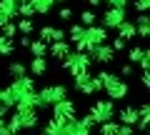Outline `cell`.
<instances>
[{
    "label": "cell",
    "instance_id": "cell-28",
    "mask_svg": "<svg viewBox=\"0 0 150 135\" xmlns=\"http://www.w3.org/2000/svg\"><path fill=\"white\" fill-rule=\"evenodd\" d=\"M0 35H3V38H8V40H13L18 35V28H15V23H10L8 20L5 25H0Z\"/></svg>",
    "mask_w": 150,
    "mask_h": 135
},
{
    "label": "cell",
    "instance_id": "cell-27",
    "mask_svg": "<svg viewBox=\"0 0 150 135\" xmlns=\"http://www.w3.org/2000/svg\"><path fill=\"white\" fill-rule=\"evenodd\" d=\"M43 135H60V120L50 118L48 123L43 125Z\"/></svg>",
    "mask_w": 150,
    "mask_h": 135
},
{
    "label": "cell",
    "instance_id": "cell-41",
    "mask_svg": "<svg viewBox=\"0 0 150 135\" xmlns=\"http://www.w3.org/2000/svg\"><path fill=\"white\" fill-rule=\"evenodd\" d=\"M85 3H88V5H90V8H95V5H100V0H85Z\"/></svg>",
    "mask_w": 150,
    "mask_h": 135
},
{
    "label": "cell",
    "instance_id": "cell-1",
    "mask_svg": "<svg viewBox=\"0 0 150 135\" xmlns=\"http://www.w3.org/2000/svg\"><path fill=\"white\" fill-rule=\"evenodd\" d=\"M95 78L100 80L103 90L108 93V100L115 103V100H123V98L128 95V83H125L120 75H115V73H110V70H100Z\"/></svg>",
    "mask_w": 150,
    "mask_h": 135
},
{
    "label": "cell",
    "instance_id": "cell-23",
    "mask_svg": "<svg viewBox=\"0 0 150 135\" xmlns=\"http://www.w3.org/2000/svg\"><path fill=\"white\" fill-rule=\"evenodd\" d=\"M28 50L33 53V58H45V55H48V45H45L43 40H30Z\"/></svg>",
    "mask_w": 150,
    "mask_h": 135
},
{
    "label": "cell",
    "instance_id": "cell-31",
    "mask_svg": "<svg viewBox=\"0 0 150 135\" xmlns=\"http://www.w3.org/2000/svg\"><path fill=\"white\" fill-rule=\"evenodd\" d=\"M18 18H28V20H33V18H35V10H33L30 3H23V5L18 8Z\"/></svg>",
    "mask_w": 150,
    "mask_h": 135
},
{
    "label": "cell",
    "instance_id": "cell-43",
    "mask_svg": "<svg viewBox=\"0 0 150 135\" xmlns=\"http://www.w3.org/2000/svg\"><path fill=\"white\" fill-rule=\"evenodd\" d=\"M0 105H3V88H0Z\"/></svg>",
    "mask_w": 150,
    "mask_h": 135
},
{
    "label": "cell",
    "instance_id": "cell-37",
    "mask_svg": "<svg viewBox=\"0 0 150 135\" xmlns=\"http://www.w3.org/2000/svg\"><path fill=\"white\" fill-rule=\"evenodd\" d=\"M128 3H130V0H112L110 8H128Z\"/></svg>",
    "mask_w": 150,
    "mask_h": 135
},
{
    "label": "cell",
    "instance_id": "cell-16",
    "mask_svg": "<svg viewBox=\"0 0 150 135\" xmlns=\"http://www.w3.org/2000/svg\"><path fill=\"white\" fill-rule=\"evenodd\" d=\"M25 68H28V75L30 78H40V75L48 73V60L45 58H33L30 63H25Z\"/></svg>",
    "mask_w": 150,
    "mask_h": 135
},
{
    "label": "cell",
    "instance_id": "cell-20",
    "mask_svg": "<svg viewBox=\"0 0 150 135\" xmlns=\"http://www.w3.org/2000/svg\"><path fill=\"white\" fill-rule=\"evenodd\" d=\"M118 38H123L125 43H128V40H133V38H138V33H135V25L130 20H125L123 25L118 28Z\"/></svg>",
    "mask_w": 150,
    "mask_h": 135
},
{
    "label": "cell",
    "instance_id": "cell-42",
    "mask_svg": "<svg viewBox=\"0 0 150 135\" xmlns=\"http://www.w3.org/2000/svg\"><path fill=\"white\" fill-rule=\"evenodd\" d=\"M5 23H8V18L3 15V13H0V25H5ZM10 23H13V20H10Z\"/></svg>",
    "mask_w": 150,
    "mask_h": 135
},
{
    "label": "cell",
    "instance_id": "cell-8",
    "mask_svg": "<svg viewBox=\"0 0 150 135\" xmlns=\"http://www.w3.org/2000/svg\"><path fill=\"white\" fill-rule=\"evenodd\" d=\"M73 88H75L78 93H83V95H98V93L103 90L100 80H98L95 75H90V73H85V75H80V78H75Z\"/></svg>",
    "mask_w": 150,
    "mask_h": 135
},
{
    "label": "cell",
    "instance_id": "cell-3",
    "mask_svg": "<svg viewBox=\"0 0 150 135\" xmlns=\"http://www.w3.org/2000/svg\"><path fill=\"white\" fill-rule=\"evenodd\" d=\"M90 58H88V53H78V50H70L68 58L63 60V68L70 73L73 78H80L85 75V73H90Z\"/></svg>",
    "mask_w": 150,
    "mask_h": 135
},
{
    "label": "cell",
    "instance_id": "cell-36",
    "mask_svg": "<svg viewBox=\"0 0 150 135\" xmlns=\"http://www.w3.org/2000/svg\"><path fill=\"white\" fill-rule=\"evenodd\" d=\"M140 85H143L145 90H148V88H150V73H148V70H145L143 75H140Z\"/></svg>",
    "mask_w": 150,
    "mask_h": 135
},
{
    "label": "cell",
    "instance_id": "cell-13",
    "mask_svg": "<svg viewBox=\"0 0 150 135\" xmlns=\"http://www.w3.org/2000/svg\"><path fill=\"white\" fill-rule=\"evenodd\" d=\"M15 110H40V100H38V90H30L15 103Z\"/></svg>",
    "mask_w": 150,
    "mask_h": 135
},
{
    "label": "cell",
    "instance_id": "cell-24",
    "mask_svg": "<svg viewBox=\"0 0 150 135\" xmlns=\"http://www.w3.org/2000/svg\"><path fill=\"white\" fill-rule=\"evenodd\" d=\"M15 28H18V33H23V35H28V38H30V33L35 30V20H28V18H18Z\"/></svg>",
    "mask_w": 150,
    "mask_h": 135
},
{
    "label": "cell",
    "instance_id": "cell-21",
    "mask_svg": "<svg viewBox=\"0 0 150 135\" xmlns=\"http://www.w3.org/2000/svg\"><path fill=\"white\" fill-rule=\"evenodd\" d=\"M8 73H10V78H13V80H18V78L28 75L25 60H15V63H10V65H8Z\"/></svg>",
    "mask_w": 150,
    "mask_h": 135
},
{
    "label": "cell",
    "instance_id": "cell-18",
    "mask_svg": "<svg viewBox=\"0 0 150 135\" xmlns=\"http://www.w3.org/2000/svg\"><path fill=\"white\" fill-rule=\"evenodd\" d=\"M18 8H20L18 0H0V13H3L8 20H18Z\"/></svg>",
    "mask_w": 150,
    "mask_h": 135
},
{
    "label": "cell",
    "instance_id": "cell-14",
    "mask_svg": "<svg viewBox=\"0 0 150 135\" xmlns=\"http://www.w3.org/2000/svg\"><path fill=\"white\" fill-rule=\"evenodd\" d=\"M115 113H118L120 125H130V128H135V123H138V110H135V105H125V108L115 110Z\"/></svg>",
    "mask_w": 150,
    "mask_h": 135
},
{
    "label": "cell",
    "instance_id": "cell-25",
    "mask_svg": "<svg viewBox=\"0 0 150 135\" xmlns=\"http://www.w3.org/2000/svg\"><path fill=\"white\" fill-rule=\"evenodd\" d=\"M60 135H78V118L60 123Z\"/></svg>",
    "mask_w": 150,
    "mask_h": 135
},
{
    "label": "cell",
    "instance_id": "cell-46",
    "mask_svg": "<svg viewBox=\"0 0 150 135\" xmlns=\"http://www.w3.org/2000/svg\"><path fill=\"white\" fill-rule=\"evenodd\" d=\"M133 135H138V133H133Z\"/></svg>",
    "mask_w": 150,
    "mask_h": 135
},
{
    "label": "cell",
    "instance_id": "cell-19",
    "mask_svg": "<svg viewBox=\"0 0 150 135\" xmlns=\"http://www.w3.org/2000/svg\"><path fill=\"white\" fill-rule=\"evenodd\" d=\"M58 3V0H30L33 10H35V15H48L50 10H53V5Z\"/></svg>",
    "mask_w": 150,
    "mask_h": 135
},
{
    "label": "cell",
    "instance_id": "cell-9",
    "mask_svg": "<svg viewBox=\"0 0 150 135\" xmlns=\"http://www.w3.org/2000/svg\"><path fill=\"white\" fill-rule=\"evenodd\" d=\"M50 113H53L55 120L65 123V120H73L75 115H78V105H75L70 98H65V100H60V103H55L53 108H50Z\"/></svg>",
    "mask_w": 150,
    "mask_h": 135
},
{
    "label": "cell",
    "instance_id": "cell-6",
    "mask_svg": "<svg viewBox=\"0 0 150 135\" xmlns=\"http://www.w3.org/2000/svg\"><path fill=\"white\" fill-rule=\"evenodd\" d=\"M125 20H128L125 8H108V10L103 13V18H100V25L105 28V30H118Z\"/></svg>",
    "mask_w": 150,
    "mask_h": 135
},
{
    "label": "cell",
    "instance_id": "cell-4",
    "mask_svg": "<svg viewBox=\"0 0 150 135\" xmlns=\"http://www.w3.org/2000/svg\"><path fill=\"white\" fill-rule=\"evenodd\" d=\"M88 115L95 120V125H103V123H108V120L115 118V103L108 100V98H98L95 103H90Z\"/></svg>",
    "mask_w": 150,
    "mask_h": 135
},
{
    "label": "cell",
    "instance_id": "cell-32",
    "mask_svg": "<svg viewBox=\"0 0 150 135\" xmlns=\"http://www.w3.org/2000/svg\"><path fill=\"white\" fill-rule=\"evenodd\" d=\"M133 73H135V65L133 63H123V65H120V78H123V80H125V78H130Z\"/></svg>",
    "mask_w": 150,
    "mask_h": 135
},
{
    "label": "cell",
    "instance_id": "cell-29",
    "mask_svg": "<svg viewBox=\"0 0 150 135\" xmlns=\"http://www.w3.org/2000/svg\"><path fill=\"white\" fill-rule=\"evenodd\" d=\"M95 23H98V15L93 10H83L80 13V25L83 28H90V25H95Z\"/></svg>",
    "mask_w": 150,
    "mask_h": 135
},
{
    "label": "cell",
    "instance_id": "cell-17",
    "mask_svg": "<svg viewBox=\"0 0 150 135\" xmlns=\"http://www.w3.org/2000/svg\"><path fill=\"white\" fill-rule=\"evenodd\" d=\"M135 33H138V38H148L150 35V18H148V13H140L138 18H135Z\"/></svg>",
    "mask_w": 150,
    "mask_h": 135
},
{
    "label": "cell",
    "instance_id": "cell-15",
    "mask_svg": "<svg viewBox=\"0 0 150 135\" xmlns=\"http://www.w3.org/2000/svg\"><path fill=\"white\" fill-rule=\"evenodd\" d=\"M70 43L68 40H60V43H50L48 45V53H50V58H55V60H60V63H63L65 58H68V53H70Z\"/></svg>",
    "mask_w": 150,
    "mask_h": 135
},
{
    "label": "cell",
    "instance_id": "cell-2",
    "mask_svg": "<svg viewBox=\"0 0 150 135\" xmlns=\"http://www.w3.org/2000/svg\"><path fill=\"white\" fill-rule=\"evenodd\" d=\"M40 118L38 110H15L10 115V120H5V125L10 128V133H20V130H35Z\"/></svg>",
    "mask_w": 150,
    "mask_h": 135
},
{
    "label": "cell",
    "instance_id": "cell-44",
    "mask_svg": "<svg viewBox=\"0 0 150 135\" xmlns=\"http://www.w3.org/2000/svg\"><path fill=\"white\" fill-rule=\"evenodd\" d=\"M18 3H20V5H23V3H30V0H18Z\"/></svg>",
    "mask_w": 150,
    "mask_h": 135
},
{
    "label": "cell",
    "instance_id": "cell-26",
    "mask_svg": "<svg viewBox=\"0 0 150 135\" xmlns=\"http://www.w3.org/2000/svg\"><path fill=\"white\" fill-rule=\"evenodd\" d=\"M118 128H120V123L108 120V123H103L100 128H98V135H118Z\"/></svg>",
    "mask_w": 150,
    "mask_h": 135
},
{
    "label": "cell",
    "instance_id": "cell-33",
    "mask_svg": "<svg viewBox=\"0 0 150 135\" xmlns=\"http://www.w3.org/2000/svg\"><path fill=\"white\" fill-rule=\"evenodd\" d=\"M125 45H128V43H125L123 38H115V40H112V45H110V48H112V53H123V50H125Z\"/></svg>",
    "mask_w": 150,
    "mask_h": 135
},
{
    "label": "cell",
    "instance_id": "cell-5",
    "mask_svg": "<svg viewBox=\"0 0 150 135\" xmlns=\"http://www.w3.org/2000/svg\"><path fill=\"white\" fill-rule=\"evenodd\" d=\"M68 98V88L65 85H45L43 90H38V100H40V110H50L55 103Z\"/></svg>",
    "mask_w": 150,
    "mask_h": 135
},
{
    "label": "cell",
    "instance_id": "cell-45",
    "mask_svg": "<svg viewBox=\"0 0 150 135\" xmlns=\"http://www.w3.org/2000/svg\"><path fill=\"white\" fill-rule=\"evenodd\" d=\"M13 135H20V133H13Z\"/></svg>",
    "mask_w": 150,
    "mask_h": 135
},
{
    "label": "cell",
    "instance_id": "cell-11",
    "mask_svg": "<svg viewBox=\"0 0 150 135\" xmlns=\"http://www.w3.org/2000/svg\"><path fill=\"white\" fill-rule=\"evenodd\" d=\"M128 63H138L140 65V70H148L150 68V50L148 48H143V45H135V48H130V53H128Z\"/></svg>",
    "mask_w": 150,
    "mask_h": 135
},
{
    "label": "cell",
    "instance_id": "cell-40",
    "mask_svg": "<svg viewBox=\"0 0 150 135\" xmlns=\"http://www.w3.org/2000/svg\"><path fill=\"white\" fill-rule=\"evenodd\" d=\"M0 135H13V133H10V128H8V125H5V123L0 125Z\"/></svg>",
    "mask_w": 150,
    "mask_h": 135
},
{
    "label": "cell",
    "instance_id": "cell-7",
    "mask_svg": "<svg viewBox=\"0 0 150 135\" xmlns=\"http://www.w3.org/2000/svg\"><path fill=\"white\" fill-rule=\"evenodd\" d=\"M103 43H108V30L103 25H90V28H85V35H83V45H85V53L90 48H95V45H103Z\"/></svg>",
    "mask_w": 150,
    "mask_h": 135
},
{
    "label": "cell",
    "instance_id": "cell-22",
    "mask_svg": "<svg viewBox=\"0 0 150 135\" xmlns=\"http://www.w3.org/2000/svg\"><path fill=\"white\" fill-rule=\"evenodd\" d=\"M65 35H68V38H70V43H83V35H85V28H83L80 25V23H75V25H70V30L68 33H65Z\"/></svg>",
    "mask_w": 150,
    "mask_h": 135
},
{
    "label": "cell",
    "instance_id": "cell-10",
    "mask_svg": "<svg viewBox=\"0 0 150 135\" xmlns=\"http://www.w3.org/2000/svg\"><path fill=\"white\" fill-rule=\"evenodd\" d=\"M88 58L95 65H105V63H112L115 60V53H112V48L108 43H103V45H95V48L88 50Z\"/></svg>",
    "mask_w": 150,
    "mask_h": 135
},
{
    "label": "cell",
    "instance_id": "cell-38",
    "mask_svg": "<svg viewBox=\"0 0 150 135\" xmlns=\"http://www.w3.org/2000/svg\"><path fill=\"white\" fill-rule=\"evenodd\" d=\"M18 45H20V48H25V50H28V45H30V38H28V35H23V38L18 40Z\"/></svg>",
    "mask_w": 150,
    "mask_h": 135
},
{
    "label": "cell",
    "instance_id": "cell-39",
    "mask_svg": "<svg viewBox=\"0 0 150 135\" xmlns=\"http://www.w3.org/2000/svg\"><path fill=\"white\" fill-rule=\"evenodd\" d=\"M5 115H8V108H5V105H0V125L5 123Z\"/></svg>",
    "mask_w": 150,
    "mask_h": 135
},
{
    "label": "cell",
    "instance_id": "cell-35",
    "mask_svg": "<svg viewBox=\"0 0 150 135\" xmlns=\"http://www.w3.org/2000/svg\"><path fill=\"white\" fill-rule=\"evenodd\" d=\"M60 20H73V8H60Z\"/></svg>",
    "mask_w": 150,
    "mask_h": 135
},
{
    "label": "cell",
    "instance_id": "cell-30",
    "mask_svg": "<svg viewBox=\"0 0 150 135\" xmlns=\"http://www.w3.org/2000/svg\"><path fill=\"white\" fill-rule=\"evenodd\" d=\"M13 53H15V43L0 35V55H13Z\"/></svg>",
    "mask_w": 150,
    "mask_h": 135
},
{
    "label": "cell",
    "instance_id": "cell-34",
    "mask_svg": "<svg viewBox=\"0 0 150 135\" xmlns=\"http://www.w3.org/2000/svg\"><path fill=\"white\" fill-rule=\"evenodd\" d=\"M133 5H135V10H138V13H148L150 10V0H135Z\"/></svg>",
    "mask_w": 150,
    "mask_h": 135
},
{
    "label": "cell",
    "instance_id": "cell-12",
    "mask_svg": "<svg viewBox=\"0 0 150 135\" xmlns=\"http://www.w3.org/2000/svg\"><path fill=\"white\" fill-rule=\"evenodd\" d=\"M38 40H43L45 45L60 43V40H65V30H63V28H53V25H43V28H40V38H38Z\"/></svg>",
    "mask_w": 150,
    "mask_h": 135
}]
</instances>
